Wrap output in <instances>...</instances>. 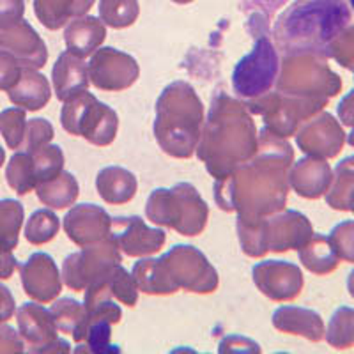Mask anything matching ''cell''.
<instances>
[{
	"mask_svg": "<svg viewBox=\"0 0 354 354\" xmlns=\"http://www.w3.org/2000/svg\"><path fill=\"white\" fill-rule=\"evenodd\" d=\"M27 153H30V156H32L37 185L59 176L64 170V153H62L61 145H55L50 142V144L43 145V147L27 151Z\"/></svg>",
	"mask_w": 354,
	"mask_h": 354,
	"instance_id": "74e56055",
	"label": "cell"
},
{
	"mask_svg": "<svg viewBox=\"0 0 354 354\" xmlns=\"http://www.w3.org/2000/svg\"><path fill=\"white\" fill-rule=\"evenodd\" d=\"M18 268L17 257L12 255V250H6L0 246V280H9Z\"/></svg>",
	"mask_w": 354,
	"mask_h": 354,
	"instance_id": "816d5d0a",
	"label": "cell"
},
{
	"mask_svg": "<svg viewBox=\"0 0 354 354\" xmlns=\"http://www.w3.org/2000/svg\"><path fill=\"white\" fill-rule=\"evenodd\" d=\"M292 163L294 149L287 138L262 128L254 156L214 181V202L225 213L245 216H271L286 209Z\"/></svg>",
	"mask_w": 354,
	"mask_h": 354,
	"instance_id": "6da1fadb",
	"label": "cell"
},
{
	"mask_svg": "<svg viewBox=\"0 0 354 354\" xmlns=\"http://www.w3.org/2000/svg\"><path fill=\"white\" fill-rule=\"evenodd\" d=\"M21 287L28 298L37 303H52L62 290V277L52 255L32 254L20 266Z\"/></svg>",
	"mask_w": 354,
	"mask_h": 354,
	"instance_id": "e0dca14e",
	"label": "cell"
},
{
	"mask_svg": "<svg viewBox=\"0 0 354 354\" xmlns=\"http://www.w3.org/2000/svg\"><path fill=\"white\" fill-rule=\"evenodd\" d=\"M109 289L112 292L113 299L129 306V308H133L138 303V292L140 290H138L137 283L133 280L131 273H128L121 264H117L112 273L109 274Z\"/></svg>",
	"mask_w": 354,
	"mask_h": 354,
	"instance_id": "60d3db41",
	"label": "cell"
},
{
	"mask_svg": "<svg viewBox=\"0 0 354 354\" xmlns=\"http://www.w3.org/2000/svg\"><path fill=\"white\" fill-rule=\"evenodd\" d=\"M349 4H351V8H353V11H354V0H349Z\"/></svg>",
	"mask_w": 354,
	"mask_h": 354,
	"instance_id": "680465c9",
	"label": "cell"
},
{
	"mask_svg": "<svg viewBox=\"0 0 354 354\" xmlns=\"http://www.w3.org/2000/svg\"><path fill=\"white\" fill-rule=\"evenodd\" d=\"M88 84L91 80H88L87 64L82 59L69 52H62L57 57L52 68V85L57 100L64 103L73 94L87 91Z\"/></svg>",
	"mask_w": 354,
	"mask_h": 354,
	"instance_id": "d4e9b609",
	"label": "cell"
},
{
	"mask_svg": "<svg viewBox=\"0 0 354 354\" xmlns=\"http://www.w3.org/2000/svg\"><path fill=\"white\" fill-rule=\"evenodd\" d=\"M236 230H238L239 245L245 255L252 259H262L270 252L266 243V216L238 214Z\"/></svg>",
	"mask_w": 354,
	"mask_h": 354,
	"instance_id": "1f68e13d",
	"label": "cell"
},
{
	"mask_svg": "<svg viewBox=\"0 0 354 354\" xmlns=\"http://www.w3.org/2000/svg\"><path fill=\"white\" fill-rule=\"evenodd\" d=\"M271 322H273L274 330H278L280 333L298 335L314 344L324 340V331H326L324 321L312 308L294 305L278 306L273 312Z\"/></svg>",
	"mask_w": 354,
	"mask_h": 354,
	"instance_id": "7402d4cb",
	"label": "cell"
},
{
	"mask_svg": "<svg viewBox=\"0 0 354 354\" xmlns=\"http://www.w3.org/2000/svg\"><path fill=\"white\" fill-rule=\"evenodd\" d=\"M218 353L220 354H232V353H245V354H259L261 353V346L255 340L243 335H230L225 337L218 346Z\"/></svg>",
	"mask_w": 354,
	"mask_h": 354,
	"instance_id": "bcb514c9",
	"label": "cell"
},
{
	"mask_svg": "<svg viewBox=\"0 0 354 354\" xmlns=\"http://www.w3.org/2000/svg\"><path fill=\"white\" fill-rule=\"evenodd\" d=\"M333 179L328 160L305 156L292 163L289 170V186L298 197L306 201H317L324 197Z\"/></svg>",
	"mask_w": 354,
	"mask_h": 354,
	"instance_id": "44dd1931",
	"label": "cell"
},
{
	"mask_svg": "<svg viewBox=\"0 0 354 354\" xmlns=\"http://www.w3.org/2000/svg\"><path fill=\"white\" fill-rule=\"evenodd\" d=\"M25 131H27V110L11 106L0 113V133L9 149H24Z\"/></svg>",
	"mask_w": 354,
	"mask_h": 354,
	"instance_id": "ab89813d",
	"label": "cell"
},
{
	"mask_svg": "<svg viewBox=\"0 0 354 354\" xmlns=\"http://www.w3.org/2000/svg\"><path fill=\"white\" fill-rule=\"evenodd\" d=\"M87 71L91 84L106 93H121L133 87L140 78L137 59L113 46L97 48L91 55Z\"/></svg>",
	"mask_w": 354,
	"mask_h": 354,
	"instance_id": "7c38bea8",
	"label": "cell"
},
{
	"mask_svg": "<svg viewBox=\"0 0 354 354\" xmlns=\"http://www.w3.org/2000/svg\"><path fill=\"white\" fill-rule=\"evenodd\" d=\"M172 2H176V4H181V6H186V4H192L194 0H172Z\"/></svg>",
	"mask_w": 354,
	"mask_h": 354,
	"instance_id": "9f6ffc18",
	"label": "cell"
},
{
	"mask_svg": "<svg viewBox=\"0 0 354 354\" xmlns=\"http://www.w3.org/2000/svg\"><path fill=\"white\" fill-rule=\"evenodd\" d=\"M121 261V250L110 236L109 239L87 245L80 252L68 255L62 262V282L75 292H80L110 273Z\"/></svg>",
	"mask_w": 354,
	"mask_h": 354,
	"instance_id": "30bf717a",
	"label": "cell"
},
{
	"mask_svg": "<svg viewBox=\"0 0 354 354\" xmlns=\"http://www.w3.org/2000/svg\"><path fill=\"white\" fill-rule=\"evenodd\" d=\"M4 163H6V151H4V147L0 145V169L4 167Z\"/></svg>",
	"mask_w": 354,
	"mask_h": 354,
	"instance_id": "11a10c76",
	"label": "cell"
},
{
	"mask_svg": "<svg viewBox=\"0 0 354 354\" xmlns=\"http://www.w3.org/2000/svg\"><path fill=\"white\" fill-rule=\"evenodd\" d=\"M346 142L351 145V147H354V126H351L349 135H346Z\"/></svg>",
	"mask_w": 354,
	"mask_h": 354,
	"instance_id": "db71d44e",
	"label": "cell"
},
{
	"mask_svg": "<svg viewBox=\"0 0 354 354\" xmlns=\"http://www.w3.org/2000/svg\"><path fill=\"white\" fill-rule=\"evenodd\" d=\"M347 290H349V296L354 299V270L347 274Z\"/></svg>",
	"mask_w": 354,
	"mask_h": 354,
	"instance_id": "f5cc1de1",
	"label": "cell"
},
{
	"mask_svg": "<svg viewBox=\"0 0 354 354\" xmlns=\"http://www.w3.org/2000/svg\"><path fill=\"white\" fill-rule=\"evenodd\" d=\"M112 238L126 257L158 254L167 241L165 230L153 229L140 216L112 218Z\"/></svg>",
	"mask_w": 354,
	"mask_h": 354,
	"instance_id": "2e32d148",
	"label": "cell"
},
{
	"mask_svg": "<svg viewBox=\"0 0 354 354\" xmlns=\"http://www.w3.org/2000/svg\"><path fill=\"white\" fill-rule=\"evenodd\" d=\"M6 179H8V185L11 186L20 197L28 195L30 192L36 189L37 177L36 170H34L30 153L24 151V153L12 154L8 167H6Z\"/></svg>",
	"mask_w": 354,
	"mask_h": 354,
	"instance_id": "836d02e7",
	"label": "cell"
},
{
	"mask_svg": "<svg viewBox=\"0 0 354 354\" xmlns=\"http://www.w3.org/2000/svg\"><path fill=\"white\" fill-rule=\"evenodd\" d=\"M298 257L303 268L317 277L335 273L340 264V259H338L330 238L324 234H312V238L298 250Z\"/></svg>",
	"mask_w": 354,
	"mask_h": 354,
	"instance_id": "f1b7e54d",
	"label": "cell"
},
{
	"mask_svg": "<svg viewBox=\"0 0 354 354\" xmlns=\"http://www.w3.org/2000/svg\"><path fill=\"white\" fill-rule=\"evenodd\" d=\"M324 338L328 346L337 351H347L354 347V308L338 306L328 322Z\"/></svg>",
	"mask_w": 354,
	"mask_h": 354,
	"instance_id": "e575fe53",
	"label": "cell"
},
{
	"mask_svg": "<svg viewBox=\"0 0 354 354\" xmlns=\"http://www.w3.org/2000/svg\"><path fill=\"white\" fill-rule=\"evenodd\" d=\"M21 69L24 68L18 64L17 59H12L9 53L0 52V91L9 93L20 80Z\"/></svg>",
	"mask_w": 354,
	"mask_h": 354,
	"instance_id": "f6af8a7d",
	"label": "cell"
},
{
	"mask_svg": "<svg viewBox=\"0 0 354 354\" xmlns=\"http://www.w3.org/2000/svg\"><path fill=\"white\" fill-rule=\"evenodd\" d=\"M314 234L312 221L296 209H282L266 216V243L273 254L299 250Z\"/></svg>",
	"mask_w": 354,
	"mask_h": 354,
	"instance_id": "ac0fdd59",
	"label": "cell"
},
{
	"mask_svg": "<svg viewBox=\"0 0 354 354\" xmlns=\"http://www.w3.org/2000/svg\"><path fill=\"white\" fill-rule=\"evenodd\" d=\"M154 110L153 131L160 149L179 160L194 156L205 121L197 91L185 80L172 82L161 91Z\"/></svg>",
	"mask_w": 354,
	"mask_h": 354,
	"instance_id": "277c9868",
	"label": "cell"
},
{
	"mask_svg": "<svg viewBox=\"0 0 354 354\" xmlns=\"http://www.w3.org/2000/svg\"><path fill=\"white\" fill-rule=\"evenodd\" d=\"M277 91L289 96L321 101L324 105L342 91V78L328 64V57L315 53L283 55L274 82Z\"/></svg>",
	"mask_w": 354,
	"mask_h": 354,
	"instance_id": "8992f818",
	"label": "cell"
},
{
	"mask_svg": "<svg viewBox=\"0 0 354 354\" xmlns=\"http://www.w3.org/2000/svg\"><path fill=\"white\" fill-rule=\"evenodd\" d=\"M328 57L347 71H354V24L347 25L328 46Z\"/></svg>",
	"mask_w": 354,
	"mask_h": 354,
	"instance_id": "b9f144b4",
	"label": "cell"
},
{
	"mask_svg": "<svg viewBox=\"0 0 354 354\" xmlns=\"http://www.w3.org/2000/svg\"><path fill=\"white\" fill-rule=\"evenodd\" d=\"M337 115L342 126H349V128L354 126V88L340 100L337 106Z\"/></svg>",
	"mask_w": 354,
	"mask_h": 354,
	"instance_id": "f907efd6",
	"label": "cell"
},
{
	"mask_svg": "<svg viewBox=\"0 0 354 354\" xmlns=\"http://www.w3.org/2000/svg\"><path fill=\"white\" fill-rule=\"evenodd\" d=\"M0 52L17 59L21 68L43 69L48 62V48L43 37L27 20L0 30Z\"/></svg>",
	"mask_w": 354,
	"mask_h": 354,
	"instance_id": "ffe728a7",
	"label": "cell"
},
{
	"mask_svg": "<svg viewBox=\"0 0 354 354\" xmlns=\"http://www.w3.org/2000/svg\"><path fill=\"white\" fill-rule=\"evenodd\" d=\"M64 232L80 248L112 236V216L101 205L78 204L64 216Z\"/></svg>",
	"mask_w": 354,
	"mask_h": 354,
	"instance_id": "d6986e66",
	"label": "cell"
},
{
	"mask_svg": "<svg viewBox=\"0 0 354 354\" xmlns=\"http://www.w3.org/2000/svg\"><path fill=\"white\" fill-rule=\"evenodd\" d=\"M349 211H351V213L354 214V197H353V201H351V207H349Z\"/></svg>",
	"mask_w": 354,
	"mask_h": 354,
	"instance_id": "6f0895ef",
	"label": "cell"
},
{
	"mask_svg": "<svg viewBox=\"0 0 354 354\" xmlns=\"http://www.w3.org/2000/svg\"><path fill=\"white\" fill-rule=\"evenodd\" d=\"M145 216L151 223L197 238L207 227L209 205L189 183H177L172 188H156L145 204Z\"/></svg>",
	"mask_w": 354,
	"mask_h": 354,
	"instance_id": "5b68a950",
	"label": "cell"
},
{
	"mask_svg": "<svg viewBox=\"0 0 354 354\" xmlns=\"http://www.w3.org/2000/svg\"><path fill=\"white\" fill-rule=\"evenodd\" d=\"M330 241L337 252L338 259L354 264V220L340 221L330 232Z\"/></svg>",
	"mask_w": 354,
	"mask_h": 354,
	"instance_id": "7bdbcfd3",
	"label": "cell"
},
{
	"mask_svg": "<svg viewBox=\"0 0 354 354\" xmlns=\"http://www.w3.org/2000/svg\"><path fill=\"white\" fill-rule=\"evenodd\" d=\"M25 209L21 202L15 198L0 201V246L15 250L20 243V232L24 227Z\"/></svg>",
	"mask_w": 354,
	"mask_h": 354,
	"instance_id": "d6a6232c",
	"label": "cell"
},
{
	"mask_svg": "<svg viewBox=\"0 0 354 354\" xmlns=\"http://www.w3.org/2000/svg\"><path fill=\"white\" fill-rule=\"evenodd\" d=\"M106 37L105 24L96 17L73 18L64 30V43L69 53L78 59L91 57Z\"/></svg>",
	"mask_w": 354,
	"mask_h": 354,
	"instance_id": "603a6c76",
	"label": "cell"
},
{
	"mask_svg": "<svg viewBox=\"0 0 354 354\" xmlns=\"http://www.w3.org/2000/svg\"><path fill=\"white\" fill-rule=\"evenodd\" d=\"M177 289L195 294H213L220 286L218 271L197 246L176 245L161 255Z\"/></svg>",
	"mask_w": 354,
	"mask_h": 354,
	"instance_id": "8fae6325",
	"label": "cell"
},
{
	"mask_svg": "<svg viewBox=\"0 0 354 354\" xmlns=\"http://www.w3.org/2000/svg\"><path fill=\"white\" fill-rule=\"evenodd\" d=\"M25 353V342L20 333L8 324H0V354Z\"/></svg>",
	"mask_w": 354,
	"mask_h": 354,
	"instance_id": "c3c4849f",
	"label": "cell"
},
{
	"mask_svg": "<svg viewBox=\"0 0 354 354\" xmlns=\"http://www.w3.org/2000/svg\"><path fill=\"white\" fill-rule=\"evenodd\" d=\"M326 204L331 209L347 213L354 197V154L337 163L333 179L326 192Z\"/></svg>",
	"mask_w": 354,
	"mask_h": 354,
	"instance_id": "4dcf8cb0",
	"label": "cell"
},
{
	"mask_svg": "<svg viewBox=\"0 0 354 354\" xmlns=\"http://www.w3.org/2000/svg\"><path fill=\"white\" fill-rule=\"evenodd\" d=\"M351 21L347 0H294L274 21L273 37L282 55L315 53L328 57V46Z\"/></svg>",
	"mask_w": 354,
	"mask_h": 354,
	"instance_id": "3957f363",
	"label": "cell"
},
{
	"mask_svg": "<svg viewBox=\"0 0 354 354\" xmlns=\"http://www.w3.org/2000/svg\"><path fill=\"white\" fill-rule=\"evenodd\" d=\"M296 145L306 156L333 160L346 145V131L337 117L319 112L296 133Z\"/></svg>",
	"mask_w": 354,
	"mask_h": 354,
	"instance_id": "5bb4252c",
	"label": "cell"
},
{
	"mask_svg": "<svg viewBox=\"0 0 354 354\" xmlns=\"http://www.w3.org/2000/svg\"><path fill=\"white\" fill-rule=\"evenodd\" d=\"M131 277L137 283L138 290L151 294V296H170V294L179 290L169 271H167L161 257L142 259V261L135 262Z\"/></svg>",
	"mask_w": 354,
	"mask_h": 354,
	"instance_id": "83f0119b",
	"label": "cell"
},
{
	"mask_svg": "<svg viewBox=\"0 0 354 354\" xmlns=\"http://www.w3.org/2000/svg\"><path fill=\"white\" fill-rule=\"evenodd\" d=\"M254 283L271 301H292L305 287V277L298 264L289 261H262L252 270Z\"/></svg>",
	"mask_w": 354,
	"mask_h": 354,
	"instance_id": "9a60e30c",
	"label": "cell"
},
{
	"mask_svg": "<svg viewBox=\"0 0 354 354\" xmlns=\"http://www.w3.org/2000/svg\"><path fill=\"white\" fill-rule=\"evenodd\" d=\"M18 333L28 346V353H71L68 340L59 337L52 312L43 303H24L17 310Z\"/></svg>",
	"mask_w": 354,
	"mask_h": 354,
	"instance_id": "4fadbf2b",
	"label": "cell"
},
{
	"mask_svg": "<svg viewBox=\"0 0 354 354\" xmlns=\"http://www.w3.org/2000/svg\"><path fill=\"white\" fill-rule=\"evenodd\" d=\"M96 0H34V15L48 30L66 27L73 18L84 17Z\"/></svg>",
	"mask_w": 354,
	"mask_h": 354,
	"instance_id": "4316f807",
	"label": "cell"
},
{
	"mask_svg": "<svg viewBox=\"0 0 354 354\" xmlns=\"http://www.w3.org/2000/svg\"><path fill=\"white\" fill-rule=\"evenodd\" d=\"M245 105L250 112L262 117L264 128L283 138L296 135L303 122L317 115L324 110V106H328L321 101L289 96L278 91L274 93L270 91L254 100H246Z\"/></svg>",
	"mask_w": 354,
	"mask_h": 354,
	"instance_id": "ba28073f",
	"label": "cell"
},
{
	"mask_svg": "<svg viewBox=\"0 0 354 354\" xmlns=\"http://www.w3.org/2000/svg\"><path fill=\"white\" fill-rule=\"evenodd\" d=\"M257 145L259 133L245 101L216 91L195 151L205 170L214 179L229 176L254 156Z\"/></svg>",
	"mask_w": 354,
	"mask_h": 354,
	"instance_id": "7a4b0ae2",
	"label": "cell"
},
{
	"mask_svg": "<svg viewBox=\"0 0 354 354\" xmlns=\"http://www.w3.org/2000/svg\"><path fill=\"white\" fill-rule=\"evenodd\" d=\"M96 189L106 204H128L135 198L138 192L137 176L124 167H105L96 176Z\"/></svg>",
	"mask_w": 354,
	"mask_h": 354,
	"instance_id": "484cf974",
	"label": "cell"
},
{
	"mask_svg": "<svg viewBox=\"0 0 354 354\" xmlns=\"http://www.w3.org/2000/svg\"><path fill=\"white\" fill-rule=\"evenodd\" d=\"M280 71L278 50L270 36L255 32L254 48L246 53L232 71V87L241 100H254L270 93Z\"/></svg>",
	"mask_w": 354,
	"mask_h": 354,
	"instance_id": "9c48e42d",
	"label": "cell"
},
{
	"mask_svg": "<svg viewBox=\"0 0 354 354\" xmlns=\"http://www.w3.org/2000/svg\"><path fill=\"white\" fill-rule=\"evenodd\" d=\"M100 20L112 28L131 27L140 17L138 0H100Z\"/></svg>",
	"mask_w": 354,
	"mask_h": 354,
	"instance_id": "8d00e7d4",
	"label": "cell"
},
{
	"mask_svg": "<svg viewBox=\"0 0 354 354\" xmlns=\"http://www.w3.org/2000/svg\"><path fill=\"white\" fill-rule=\"evenodd\" d=\"M53 319H55V324L59 328V331L62 333H77L82 328V324L85 322L87 317V312H85L84 303L77 301L73 298H61L57 299L55 303L50 308Z\"/></svg>",
	"mask_w": 354,
	"mask_h": 354,
	"instance_id": "f35d334b",
	"label": "cell"
},
{
	"mask_svg": "<svg viewBox=\"0 0 354 354\" xmlns=\"http://www.w3.org/2000/svg\"><path fill=\"white\" fill-rule=\"evenodd\" d=\"M17 314V301L11 290L0 283V324L8 322L12 315Z\"/></svg>",
	"mask_w": 354,
	"mask_h": 354,
	"instance_id": "681fc988",
	"label": "cell"
},
{
	"mask_svg": "<svg viewBox=\"0 0 354 354\" xmlns=\"http://www.w3.org/2000/svg\"><path fill=\"white\" fill-rule=\"evenodd\" d=\"M25 0H0V30L24 20Z\"/></svg>",
	"mask_w": 354,
	"mask_h": 354,
	"instance_id": "7dc6e473",
	"label": "cell"
},
{
	"mask_svg": "<svg viewBox=\"0 0 354 354\" xmlns=\"http://www.w3.org/2000/svg\"><path fill=\"white\" fill-rule=\"evenodd\" d=\"M61 124L73 137H84L88 144L106 147L119 131V115L112 106L101 103L87 91L73 94L64 101Z\"/></svg>",
	"mask_w": 354,
	"mask_h": 354,
	"instance_id": "52a82bcc",
	"label": "cell"
},
{
	"mask_svg": "<svg viewBox=\"0 0 354 354\" xmlns=\"http://www.w3.org/2000/svg\"><path fill=\"white\" fill-rule=\"evenodd\" d=\"M55 137V129H53L52 122L43 119V117H37L32 121H27V131H25V142L24 149L25 151H34L37 147H43V145L50 144Z\"/></svg>",
	"mask_w": 354,
	"mask_h": 354,
	"instance_id": "ee69618b",
	"label": "cell"
},
{
	"mask_svg": "<svg viewBox=\"0 0 354 354\" xmlns=\"http://www.w3.org/2000/svg\"><path fill=\"white\" fill-rule=\"evenodd\" d=\"M78 194H80V186H78L77 177L71 172H66V170L36 186L37 198L44 205H48L50 209L71 207L77 202Z\"/></svg>",
	"mask_w": 354,
	"mask_h": 354,
	"instance_id": "f546056e",
	"label": "cell"
},
{
	"mask_svg": "<svg viewBox=\"0 0 354 354\" xmlns=\"http://www.w3.org/2000/svg\"><path fill=\"white\" fill-rule=\"evenodd\" d=\"M61 229V218L57 216L50 207L37 209L30 214V218L25 223V239L30 245L41 246L55 239Z\"/></svg>",
	"mask_w": 354,
	"mask_h": 354,
	"instance_id": "d590c367",
	"label": "cell"
},
{
	"mask_svg": "<svg viewBox=\"0 0 354 354\" xmlns=\"http://www.w3.org/2000/svg\"><path fill=\"white\" fill-rule=\"evenodd\" d=\"M8 96L15 106H20L27 112H37L43 110L52 100V85L48 78L37 69L24 68L20 80L9 91Z\"/></svg>",
	"mask_w": 354,
	"mask_h": 354,
	"instance_id": "cb8c5ba5",
	"label": "cell"
}]
</instances>
